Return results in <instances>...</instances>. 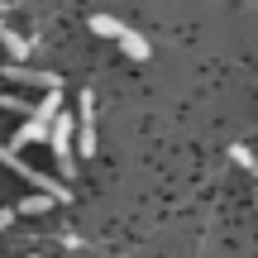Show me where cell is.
I'll return each instance as SVG.
<instances>
[{"label":"cell","instance_id":"8","mask_svg":"<svg viewBox=\"0 0 258 258\" xmlns=\"http://www.w3.org/2000/svg\"><path fill=\"white\" fill-rule=\"evenodd\" d=\"M48 206H53V201H48V196H43V191H38V196H24V201H19V206H15V215H43V211H48Z\"/></svg>","mask_w":258,"mask_h":258},{"label":"cell","instance_id":"7","mask_svg":"<svg viewBox=\"0 0 258 258\" xmlns=\"http://www.w3.org/2000/svg\"><path fill=\"white\" fill-rule=\"evenodd\" d=\"M0 43L10 48V62H24V57H29V43H24V38H19L15 29L5 24V19H0Z\"/></svg>","mask_w":258,"mask_h":258},{"label":"cell","instance_id":"11","mask_svg":"<svg viewBox=\"0 0 258 258\" xmlns=\"http://www.w3.org/2000/svg\"><path fill=\"white\" fill-rule=\"evenodd\" d=\"M15 225V206H0V230H10Z\"/></svg>","mask_w":258,"mask_h":258},{"label":"cell","instance_id":"9","mask_svg":"<svg viewBox=\"0 0 258 258\" xmlns=\"http://www.w3.org/2000/svg\"><path fill=\"white\" fill-rule=\"evenodd\" d=\"M230 158H234L239 167H249V172H258V158H253V153H249L244 144H234V148H230Z\"/></svg>","mask_w":258,"mask_h":258},{"label":"cell","instance_id":"3","mask_svg":"<svg viewBox=\"0 0 258 258\" xmlns=\"http://www.w3.org/2000/svg\"><path fill=\"white\" fill-rule=\"evenodd\" d=\"M91 34H101V38H115V43L124 48L134 62H144L148 57V43H144V34H134L129 24H120V19H110V15H96L91 19Z\"/></svg>","mask_w":258,"mask_h":258},{"label":"cell","instance_id":"10","mask_svg":"<svg viewBox=\"0 0 258 258\" xmlns=\"http://www.w3.org/2000/svg\"><path fill=\"white\" fill-rule=\"evenodd\" d=\"M0 105H5L10 115H34V105H29V101H19V96H0Z\"/></svg>","mask_w":258,"mask_h":258},{"label":"cell","instance_id":"6","mask_svg":"<svg viewBox=\"0 0 258 258\" xmlns=\"http://www.w3.org/2000/svg\"><path fill=\"white\" fill-rule=\"evenodd\" d=\"M5 77H10V82H24V86H43V91L62 86L53 72H34V67H24V62H10V67H5Z\"/></svg>","mask_w":258,"mask_h":258},{"label":"cell","instance_id":"5","mask_svg":"<svg viewBox=\"0 0 258 258\" xmlns=\"http://www.w3.org/2000/svg\"><path fill=\"white\" fill-rule=\"evenodd\" d=\"M77 148H82V158H96V96L86 91L82 96V115H77Z\"/></svg>","mask_w":258,"mask_h":258},{"label":"cell","instance_id":"12","mask_svg":"<svg viewBox=\"0 0 258 258\" xmlns=\"http://www.w3.org/2000/svg\"><path fill=\"white\" fill-rule=\"evenodd\" d=\"M29 258H34V253H29Z\"/></svg>","mask_w":258,"mask_h":258},{"label":"cell","instance_id":"4","mask_svg":"<svg viewBox=\"0 0 258 258\" xmlns=\"http://www.w3.org/2000/svg\"><path fill=\"white\" fill-rule=\"evenodd\" d=\"M72 134H77V120L57 110L53 124H48V139H53V158H57V172H62V182L72 177V167H77V158H72Z\"/></svg>","mask_w":258,"mask_h":258},{"label":"cell","instance_id":"2","mask_svg":"<svg viewBox=\"0 0 258 258\" xmlns=\"http://www.w3.org/2000/svg\"><path fill=\"white\" fill-rule=\"evenodd\" d=\"M0 163H5L10 172H19V177H24L29 186H34V191H43L48 201H67V196H72L62 177H48V172H38V167H29V163H24L19 153H5V148H0Z\"/></svg>","mask_w":258,"mask_h":258},{"label":"cell","instance_id":"1","mask_svg":"<svg viewBox=\"0 0 258 258\" xmlns=\"http://www.w3.org/2000/svg\"><path fill=\"white\" fill-rule=\"evenodd\" d=\"M57 110H62V86H53V91L34 105V115L19 124V134L10 139V144H0V148H5V153H19V148H29V144H38V139H48V124H53Z\"/></svg>","mask_w":258,"mask_h":258}]
</instances>
